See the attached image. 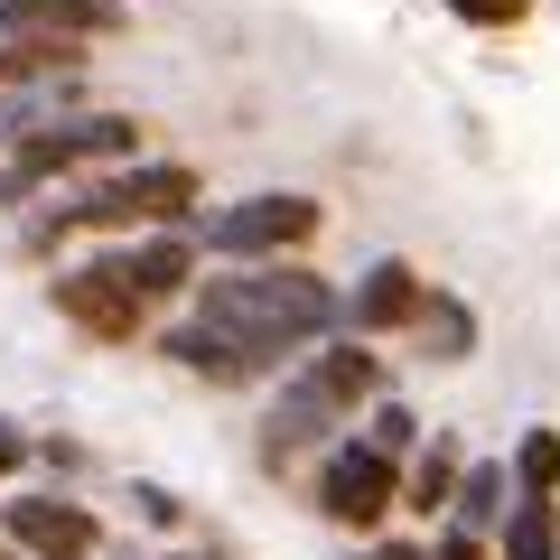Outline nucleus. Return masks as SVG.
<instances>
[{"label":"nucleus","instance_id":"412c9836","mask_svg":"<svg viewBox=\"0 0 560 560\" xmlns=\"http://www.w3.org/2000/svg\"><path fill=\"white\" fill-rule=\"evenodd\" d=\"M131 504H140V523H178V514H187L168 486H131Z\"/></svg>","mask_w":560,"mask_h":560},{"label":"nucleus","instance_id":"7ed1b4c3","mask_svg":"<svg viewBox=\"0 0 560 560\" xmlns=\"http://www.w3.org/2000/svg\"><path fill=\"white\" fill-rule=\"evenodd\" d=\"M131 150H140V121H131V113H66V121H47V131L10 140V160H0V206H28L47 178L94 168V160H121V168H131Z\"/></svg>","mask_w":560,"mask_h":560},{"label":"nucleus","instance_id":"ddd939ff","mask_svg":"<svg viewBox=\"0 0 560 560\" xmlns=\"http://www.w3.org/2000/svg\"><path fill=\"white\" fill-rule=\"evenodd\" d=\"M504 514H514V477H504L495 458H467V477H458V504H448V523L458 533H504Z\"/></svg>","mask_w":560,"mask_h":560},{"label":"nucleus","instance_id":"f3484780","mask_svg":"<svg viewBox=\"0 0 560 560\" xmlns=\"http://www.w3.org/2000/svg\"><path fill=\"white\" fill-rule=\"evenodd\" d=\"M495 541H504V560H560V504H514Z\"/></svg>","mask_w":560,"mask_h":560},{"label":"nucleus","instance_id":"39448f33","mask_svg":"<svg viewBox=\"0 0 560 560\" xmlns=\"http://www.w3.org/2000/svg\"><path fill=\"white\" fill-rule=\"evenodd\" d=\"M327 224V206L318 197H300V187H261V197H243V206H215L206 224H187L197 234V253H224V261H290L308 234Z\"/></svg>","mask_w":560,"mask_h":560},{"label":"nucleus","instance_id":"4be33fe9","mask_svg":"<svg viewBox=\"0 0 560 560\" xmlns=\"http://www.w3.org/2000/svg\"><path fill=\"white\" fill-rule=\"evenodd\" d=\"M28 458H38V448H28V440H20V430H10V420H0V477H20V467H28Z\"/></svg>","mask_w":560,"mask_h":560},{"label":"nucleus","instance_id":"dca6fc26","mask_svg":"<svg viewBox=\"0 0 560 560\" xmlns=\"http://www.w3.org/2000/svg\"><path fill=\"white\" fill-rule=\"evenodd\" d=\"M504 477H514V504H551L560 495V430H523Z\"/></svg>","mask_w":560,"mask_h":560},{"label":"nucleus","instance_id":"b1692460","mask_svg":"<svg viewBox=\"0 0 560 560\" xmlns=\"http://www.w3.org/2000/svg\"><path fill=\"white\" fill-rule=\"evenodd\" d=\"M0 560H20V541H0Z\"/></svg>","mask_w":560,"mask_h":560},{"label":"nucleus","instance_id":"393cba45","mask_svg":"<svg viewBox=\"0 0 560 560\" xmlns=\"http://www.w3.org/2000/svg\"><path fill=\"white\" fill-rule=\"evenodd\" d=\"M75 560H94V551H75Z\"/></svg>","mask_w":560,"mask_h":560},{"label":"nucleus","instance_id":"f03ea898","mask_svg":"<svg viewBox=\"0 0 560 560\" xmlns=\"http://www.w3.org/2000/svg\"><path fill=\"white\" fill-rule=\"evenodd\" d=\"M364 401H383V364L364 355L355 337L308 355L300 374H280L271 393V420H261V448L271 458H300V448H337V430H355Z\"/></svg>","mask_w":560,"mask_h":560},{"label":"nucleus","instance_id":"9b49d317","mask_svg":"<svg viewBox=\"0 0 560 560\" xmlns=\"http://www.w3.org/2000/svg\"><path fill=\"white\" fill-rule=\"evenodd\" d=\"M113 271L131 280L140 308H150V300H178V290H197V234H187V224H168V234H150V243H131V253H113Z\"/></svg>","mask_w":560,"mask_h":560},{"label":"nucleus","instance_id":"1a4fd4ad","mask_svg":"<svg viewBox=\"0 0 560 560\" xmlns=\"http://www.w3.org/2000/svg\"><path fill=\"white\" fill-rule=\"evenodd\" d=\"M420 300H430V280H420L411 271V261H401V253H383V261H364V280H355V290H346V337H401V327H411L420 318Z\"/></svg>","mask_w":560,"mask_h":560},{"label":"nucleus","instance_id":"a211bd4d","mask_svg":"<svg viewBox=\"0 0 560 560\" xmlns=\"http://www.w3.org/2000/svg\"><path fill=\"white\" fill-rule=\"evenodd\" d=\"M364 448H374V458H411V448H420V420H411V401H393V393H383L374 401V411H364Z\"/></svg>","mask_w":560,"mask_h":560},{"label":"nucleus","instance_id":"f257e3e1","mask_svg":"<svg viewBox=\"0 0 560 560\" xmlns=\"http://www.w3.org/2000/svg\"><path fill=\"white\" fill-rule=\"evenodd\" d=\"M346 290H327L308 261H253V271H215L197 280V327L243 355H261L280 374V355H308L318 337H337Z\"/></svg>","mask_w":560,"mask_h":560},{"label":"nucleus","instance_id":"9d476101","mask_svg":"<svg viewBox=\"0 0 560 560\" xmlns=\"http://www.w3.org/2000/svg\"><path fill=\"white\" fill-rule=\"evenodd\" d=\"M0 533L20 541V551H38V560L94 551V514H84V504H66V495H10V504H0Z\"/></svg>","mask_w":560,"mask_h":560},{"label":"nucleus","instance_id":"f8f14e48","mask_svg":"<svg viewBox=\"0 0 560 560\" xmlns=\"http://www.w3.org/2000/svg\"><path fill=\"white\" fill-rule=\"evenodd\" d=\"M458 477H467L458 440H440V430H430V448H420V458L401 467V514H420V523H440L448 504H458Z\"/></svg>","mask_w":560,"mask_h":560},{"label":"nucleus","instance_id":"2eb2a0df","mask_svg":"<svg viewBox=\"0 0 560 560\" xmlns=\"http://www.w3.org/2000/svg\"><path fill=\"white\" fill-rule=\"evenodd\" d=\"M168 355H178L187 374H206V383H261V374H271V364H261V355H243V346H224V337H206L197 318H187L178 337H168Z\"/></svg>","mask_w":560,"mask_h":560},{"label":"nucleus","instance_id":"6ab92c4d","mask_svg":"<svg viewBox=\"0 0 560 560\" xmlns=\"http://www.w3.org/2000/svg\"><path fill=\"white\" fill-rule=\"evenodd\" d=\"M440 10H458L467 28H514L523 10H533V0H440Z\"/></svg>","mask_w":560,"mask_h":560},{"label":"nucleus","instance_id":"20e7f679","mask_svg":"<svg viewBox=\"0 0 560 560\" xmlns=\"http://www.w3.org/2000/svg\"><path fill=\"white\" fill-rule=\"evenodd\" d=\"M206 206V187H197V168H178V160H131V168H103L94 187H84L75 206H66V224H94V234H121V224H187Z\"/></svg>","mask_w":560,"mask_h":560},{"label":"nucleus","instance_id":"423d86ee","mask_svg":"<svg viewBox=\"0 0 560 560\" xmlns=\"http://www.w3.org/2000/svg\"><path fill=\"white\" fill-rule=\"evenodd\" d=\"M393 504H401V467H393V458H374L364 440H337V448H327V467H318V514H327V523L374 533Z\"/></svg>","mask_w":560,"mask_h":560},{"label":"nucleus","instance_id":"5701e85b","mask_svg":"<svg viewBox=\"0 0 560 560\" xmlns=\"http://www.w3.org/2000/svg\"><path fill=\"white\" fill-rule=\"evenodd\" d=\"M374 560H430V541H374Z\"/></svg>","mask_w":560,"mask_h":560},{"label":"nucleus","instance_id":"aec40b11","mask_svg":"<svg viewBox=\"0 0 560 560\" xmlns=\"http://www.w3.org/2000/svg\"><path fill=\"white\" fill-rule=\"evenodd\" d=\"M430 560H486V541L458 533V523H440V533H430Z\"/></svg>","mask_w":560,"mask_h":560},{"label":"nucleus","instance_id":"0eeeda50","mask_svg":"<svg viewBox=\"0 0 560 560\" xmlns=\"http://www.w3.org/2000/svg\"><path fill=\"white\" fill-rule=\"evenodd\" d=\"M47 300H57L66 327H84V337H103V346H131L140 337V300H131V280L113 271V253L57 271V280H47Z\"/></svg>","mask_w":560,"mask_h":560},{"label":"nucleus","instance_id":"6e6552de","mask_svg":"<svg viewBox=\"0 0 560 560\" xmlns=\"http://www.w3.org/2000/svg\"><path fill=\"white\" fill-rule=\"evenodd\" d=\"M121 28V0H0V38L10 47H94Z\"/></svg>","mask_w":560,"mask_h":560},{"label":"nucleus","instance_id":"4468645a","mask_svg":"<svg viewBox=\"0 0 560 560\" xmlns=\"http://www.w3.org/2000/svg\"><path fill=\"white\" fill-rule=\"evenodd\" d=\"M411 337H420V355H430V364H467V355H477V308L448 300V290H430L420 318H411Z\"/></svg>","mask_w":560,"mask_h":560}]
</instances>
